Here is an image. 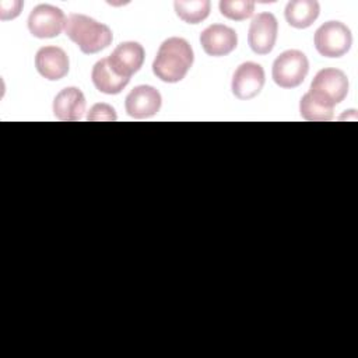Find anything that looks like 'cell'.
Returning <instances> with one entry per match:
<instances>
[{"label":"cell","instance_id":"5b68a950","mask_svg":"<svg viewBox=\"0 0 358 358\" xmlns=\"http://www.w3.org/2000/svg\"><path fill=\"white\" fill-rule=\"evenodd\" d=\"M315 48L324 57H341L351 45L352 35L350 28L340 21H327L315 32Z\"/></svg>","mask_w":358,"mask_h":358},{"label":"cell","instance_id":"5bb4252c","mask_svg":"<svg viewBox=\"0 0 358 358\" xmlns=\"http://www.w3.org/2000/svg\"><path fill=\"white\" fill-rule=\"evenodd\" d=\"M91 80L99 92H103L108 95H115L122 92V90L130 81V78L119 76L112 69L108 57H103L94 64L91 71Z\"/></svg>","mask_w":358,"mask_h":358},{"label":"cell","instance_id":"7a4b0ae2","mask_svg":"<svg viewBox=\"0 0 358 358\" xmlns=\"http://www.w3.org/2000/svg\"><path fill=\"white\" fill-rule=\"evenodd\" d=\"M64 32L85 55L103 50L113 39L112 29L108 25L78 13L67 15Z\"/></svg>","mask_w":358,"mask_h":358},{"label":"cell","instance_id":"2e32d148","mask_svg":"<svg viewBox=\"0 0 358 358\" xmlns=\"http://www.w3.org/2000/svg\"><path fill=\"white\" fill-rule=\"evenodd\" d=\"M176 15L187 22V24H199L204 21L211 8V3L208 0H190V1H182L178 0L173 3Z\"/></svg>","mask_w":358,"mask_h":358},{"label":"cell","instance_id":"4fadbf2b","mask_svg":"<svg viewBox=\"0 0 358 358\" xmlns=\"http://www.w3.org/2000/svg\"><path fill=\"white\" fill-rule=\"evenodd\" d=\"M85 112V96L77 87L63 88L53 99V113L59 120L77 122Z\"/></svg>","mask_w":358,"mask_h":358},{"label":"cell","instance_id":"e0dca14e","mask_svg":"<svg viewBox=\"0 0 358 358\" xmlns=\"http://www.w3.org/2000/svg\"><path fill=\"white\" fill-rule=\"evenodd\" d=\"M299 112L305 120L327 122L333 119V108H327L317 102L309 92H306L299 101Z\"/></svg>","mask_w":358,"mask_h":358},{"label":"cell","instance_id":"7c38bea8","mask_svg":"<svg viewBox=\"0 0 358 358\" xmlns=\"http://www.w3.org/2000/svg\"><path fill=\"white\" fill-rule=\"evenodd\" d=\"M38 73L50 81L62 80L67 76L70 62L67 53L59 46H43L35 55Z\"/></svg>","mask_w":358,"mask_h":358},{"label":"cell","instance_id":"52a82bcc","mask_svg":"<svg viewBox=\"0 0 358 358\" xmlns=\"http://www.w3.org/2000/svg\"><path fill=\"white\" fill-rule=\"evenodd\" d=\"M278 34V22L273 13L263 11L253 17L249 32L248 43L257 55H267L273 50Z\"/></svg>","mask_w":358,"mask_h":358},{"label":"cell","instance_id":"30bf717a","mask_svg":"<svg viewBox=\"0 0 358 358\" xmlns=\"http://www.w3.org/2000/svg\"><path fill=\"white\" fill-rule=\"evenodd\" d=\"M144 48L134 41L119 43L115 50L108 56L112 69L122 77L130 78L137 73L144 63Z\"/></svg>","mask_w":358,"mask_h":358},{"label":"cell","instance_id":"6da1fadb","mask_svg":"<svg viewBox=\"0 0 358 358\" xmlns=\"http://www.w3.org/2000/svg\"><path fill=\"white\" fill-rule=\"evenodd\" d=\"M194 60L190 43L179 36L165 39L152 62V73L164 83H179Z\"/></svg>","mask_w":358,"mask_h":358},{"label":"cell","instance_id":"9c48e42d","mask_svg":"<svg viewBox=\"0 0 358 358\" xmlns=\"http://www.w3.org/2000/svg\"><path fill=\"white\" fill-rule=\"evenodd\" d=\"M162 98L152 85L134 87L124 99V109L134 119H145L154 116L161 109Z\"/></svg>","mask_w":358,"mask_h":358},{"label":"cell","instance_id":"ffe728a7","mask_svg":"<svg viewBox=\"0 0 358 358\" xmlns=\"http://www.w3.org/2000/svg\"><path fill=\"white\" fill-rule=\"evenodd\" d=\"M24 3L18 0L13 1H0V18L1 20H13L15 18L22 8Z\"/></svg>","mask_w":358,"mask_h":358},{"label":"cell","instance_id":"8992f818","mask_svg":"<svg viewBox=\"0 0 358 358\" xmlns=\"http://www.w3.org/2000/svg\"><path fill=\"white\" fill-rule=\"evenodd\" d=\"M66 25L64 13L52 4H38L28 17V29L35 38H56Z\"/></svg>","mask_w":358,"mask_h":358},{"label":"cell","instance_id":"8fae6325","mask_svg":"<svg viewBox=\"0 0 358 358\" xmlns=\"http://www.w3.org/2000/svg\"><path fill=\"white\" fill-rule=\"evenodd\" d=\"M200 45L208 56H227L236 48L238 35L224 24H213L200 34Z\"/></svg>","mask_w":358,"mask_h":358},{"label":"cell","instance_id":"d6986e66","mask_svg":"<svg viewBox=\"0 0 358 358\" xmlns=\"http://www.w3.org/2000/svg\"><path fill=\"white\" fill-rule=\"evenodd\" d=\"M116 119H117V116H116L115 109L109 103H105V102H98V103L92 105L87 115L88 122H113Z\"/></svg>","mask_w":358,"mask_h":358},{"label":"cell","instance_id":"ac0fdd59","mask_svg":"<svg viewBox=\"0 0 358 358\" xmlns=\"http://www.w3.org/2000/svg\"><path fill=\"white\" fill-rule=\"evenodd\" d=\"M255 11V1L252 0H221L220 13L234 21H243L252 17Z\"/></svg>","mask_w":358,"mask_h":358},{"label":"cell","instance_id":"9a60e30c","mask_svg":"<svg viewBox=\"0 0 358 358\" xmlns=\"http://www.w3.org/2000/svg\"><path fill=\"white\" fill-rule=\"evenodd\" d=\"M320 6L316 0H292L285 6L287 22L298 29L310 27L319 17Z\"/></svg>","mask_w":358,"mask_h":358},{"label":"cell","instance_id":"ba28073f","mask_svg":"<svg viewBox=\"0 0 358 358\" xmlns=\"http://www.w3.org/2000/svg\"><path fill=\"white\" fill-rule=\"evenodd\" d=\"M266 81L264 70L260 64L245 62L235 70L232 76L231 90L238 99L248 101L260 94Z\"/></svg>","mask_w":358,"mask_h":358},{"label":"cell","instance_id":"3957f363","mask_svg":"<svg viewBox=\"0 0 358 358\" xmlns=\"http://www.w3.org/2000/svg\"><path fill=\"white\" fill-rule=\"evenodd\" d=\"M348 88L350 84L345 73L340 69L329 67L316 73L310 83L309 94L324 106L334 108V105L344 101Z\"/></svg>","mask_w":358,"mask_h":358},{"label":"cell","instance_id":"277c9868","mask_svg":"<svg viewBox=\"0 0 358 358\" xmlns=\"http://www.w3.org/2000/svg\"><path fill=\"white\" fill-rule=\"evenodd\" d=\"M309 71V62L305 53L296 49L282 52L273 63L271 76L281 88H295L303 83Z\"/></svg>","mask_w":358,"mask_h":358}]
</instances>
